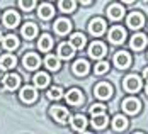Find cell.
<instances>
[{"label": "cell", "mask_w": 148, "mask_h": 134, "mask_svg": "<svg viewBox=\"0 0 148 134\" xmlns=\"http://www.w3.org/2000/svg\"><path fill=\"white\" fill-rule=\"evenodd\" d=\"M123 87L126 92H138V90L141 88V78L138 76V75H130V76H126L124 78V82H123Z\"/></svg>", "instance_id": "obj_1"}, {"label": "cell", "mask_w": 148, "mask_h": 134, "mask_svg": "<svg viewBox=\"0 0 148 134\" xmlns=\"http://www.w3.org/2000/svg\"><path fill=\"white\" fill-rule=\"evenodd\" d=\"M49 114H51V117L60 122V124H66L68 122V110L65 109V107H60V105H53L51 107V110H49Z\"/></svg>", "instance_id": "obj_2"}, {"label": "cell", "mask_w": 148, "mask_h": 134, "mask_svg": "<svg viewBox=\"0 0 148 134\" xmlns=\"http://www.w3.org/2000/svg\"><path fill=\"white\" fill-rule=\"evenodd\" d=\"M94 93H95V97L97 99H102V100H107V99H111V95H112V87L109 85V83H97L95 85V88H94Z\"/></svg>", "instance_id": "obj_3"}, {"label": "cell", "mask_w": 148, "mask_h": 134, "mask_svg": "<svg viewBox=\"0 0 148 134\" xmlns=\"http://www.w3.org/2000/svg\"><path fill=\"white\" fill-rule=\"evenodd\" d=\"M124 37H126L124 27H121V26L111 27V31H109V41H111L112 44H121V43L124 41Z\"/></svg>", "instance_id": "obj_4"}, {"label": "cell", "mask_w": 148, "mask_h": 134, "mask_svg": "<svg viewBox=\"0 0 148 134\" xmlns=\"http://www.w3.org/2000/svg\"><path fill=\"white\" fill-rule=\"evenodd\" d=\"M65 99L70 105H80L84 104V93L78 88H70L66 93H65Z\"/></svg>", "instance_id": "obj_5"}, {"label": "cell", "mask_w": 148, "mask_h": 134, "mask_svg": "<svg viewBox=\"0 0 148 134\" xmlns=\"http://www.w3.org/2000/svg\"><path fill=\"white\" fill-rule=\"evenodd\" d=\"M106 44L104 43H99V41H95V43H92L89 48V54L90 58H94V60H101L104 58V54H106Z\"/></svg>", "instance_id": "obj_6"}, {"label": "cell", "mask_w": 148, "mask_h": 134, "mask_svg": "<svg viewBox=\"0 0 148 134\" xmlns=\"http://www.w3.org/2000/svg\"><path fill=\"white\" fill-rule=\"evenodd\" d=\"M89 31H90V34H94V36H101V34H104V31H106V22H104V19H101V17H94V19L90 20V24H89Z\"/></svg>", "instance_id": "obj_7"}, {"label": "cell", "mask_w": 148, "mask_h": 134, "mask_svg": "<svg viewBox=\"0 0 148 134\" xmlns=\"http://www.w3.org/2000/svg\"><path fill=\"white\" fill-rule=\"evenodd\" d=\"M114 65L118 66L119 70L128 68V66L131 65V56H130V53H126V51H119V53H116V56H114Z\"/></svg>", "instance_id": "obj_8"}, {"label": "cell", "mask_w": 148, "mask_h": 134, "mask_svg": "<svg viewBox=\"0 0 148 134\" xmlns=\"http://www.w3.org/2000/svg\"><path fill=\"white\" fill-rule=\"evenodd\" d=\"M140 109H141V104H140V100H136V99H126V100H123V110L126 112V114H138L140 112Z\"/></svg>", "instance_id": "obj_9"}, {"label": "cell", "mask_w": 148, "mask_h": 134, "mask_svg": "<svg viewBox=\"0 0 148 134\" xmlns=\"http://www.w3.org/2000/svg\"><path fill=\"white\" fill-rule=\"evenodd\" d=\"M126 24H128L131 29H140V27H143V24H145V17H143V14H140V12H133V14L128 15Z\"/></svg>", "instance_id": "obj_10"}, {"label": "cell", "mask_w": 148, "mask_h": 134, "mask_svg": "<svg viewBox=\"0 0 148 134\" xmlns=\"http://www.w3.org/2000/svg\"><path fill=\"white\" fill-rule=\"evenodd\" d=\"M36 99H38V92H36L34 87L26 85V87H22V88H21V100H22V102L31 104V102H34Z\"/></svg>", "instance_id": "obj_11"}, {"label": "cell", "mask_w": 148, "mask_h": 134, "mask_svg": "<svg viewBox=\"0 0 148 134\" xmlns=\"http://www.w3.org/2000/svg\"><path fill=\"white\" fill-rule=\"evenodd\" d=\"M123 15H124V7H123V5H119V3H111V5L107 7V17H109L111 20H119V19H123Z\"/></svg>", "instance_id": "obj_12"}, {"label": "cell", "mask_w": 148, "mask_h": 134, "mask_svg": "<svg viewBox=\"0 0 148 134\" xmlns=\"http://www.w3.org/2000/svg\"><path fill=\"white\" fill-rule=\"evenodd\" d=\"M24 66H26V70H36L39 65H41V60H39V56L36 54V53H27L26 56H24Z\"/></svg>", "instance_id": "obj_13"}, {"label": "cell", "mask_w": 148, "mask_h": 134, "mask_svg": "<svg viewBox=\"0 0 148 134\" xmlns=\"http://www.w3.org/2000/svg\"><path fill=\"white\" fill-rule=\"evenodd\" d=\"M19 83H21V78H19V75L15 73H9L3 76V88L5 90H15L19 87Z\"/></svg>", "instance_id": "obj_14"}, {"label": "cell", "mask_w": 148, "mask_h": 134, "mask_svg": "<svg viewBox=\"0 0 148 134\" xmlns=\"http://www.w3.org/2000/svg\"><path fill=\"white\" fill-rule=\"evenodd\" d=\"M53 29L56 34L60 36H65V34H68L70 29H72V24H70V20H66V19H58L56 22H55V26H53Z\"/></svg>", "instance_id": "obj_15"}, {"label": "cell", "mask_w": 148, "mask_h": 134, "mask_svg": "<svg viewBox=\"0 0 148 134\" xmlns=\"http://www.w3.org/2000/svg\"><path fill=\"white\" fill-rule=\"evenodd\" d=\"M19 20H21V17H19V14H17L15 10H7V12L3 14V24H5L9 29L15 27V26L19 24Z\"/></svg>", "instance_id": "obj_16"}, {"label": "cell", "mask_w": 148, "mask_h": 134, "mask_svg": "<svg viewBox=\"0 0 148 134\" xmlns=\"http://www.w3.org/2000/svg\"><path fill=\"white\" fill-rule=\"evenodd\" d=\"M130 46H131V49H134V51H141L147 46V36L145 34H134L133 37H131Z\"/></svg>", "instance_id": "obj_17"}, {"label": "cell", "mask_w": 148, "mask_h": 134, "mask_svg": "<svg viewBox=\"0 0 148 134\" xmlns=\"http://www.w3.org/2000/svg\"><path fill=\"white\" fill-rule=\"evenodd\" d=\"M53 14H55V7H53L51 3H41L39 9H38V15H39V19H43V20L51 19Z\"/></svg>", "instance_id": "obj_18"}, {"label": "cell", "mask_w": 148, "mask_h": 134, "mask_svg": "<svg viewBox=\"0 0 148 134\" xmlns=\"http://www.w3.org/2000/svg\"><path fill=\"white\" fill-rule=\"evenodd\" d=\"M73 54H75V49L70 46V43H61L58 46V56L60 58L70 60V58H73Z\"/></svg>", "instance_id": "obj_19"}, {"label": "cell", "mask_w": 148, "mask_h": 134, "mask_svg": "<svg viewBox=\"0 0 148 134\" xmlns=\"http://www.w3.org/2000/svg\"><path fill=\"white\" fill-rule=\"evenodd\" d=\"M87 44V39L82 32H75L73 36L70 37V46L73 49H84V46Z\"/></svg>", "instance_id": "obj_20"}, {"label": "cell", "mask_w": 148, "mask_h": 134, "mask_svg": "<svg viewBox=\"0 0 148 134\" xmlns=\"http://www.w3.org/2000/svg\"><path fill=\"white\" fill-rule=\"evenodd\" d=\"M89 70H90V65L87 60H77L73 63V73L75 75H80V76L82 75H87Z\"/></svg>", "instance_id": "obj_21"}, {"label": "cell", "mask_w": 148, "mask_h": 134, "mask_svg": "<svg viewBox=\"0 0 148 134\" xmlns=\"http://www.w3.org/2000/svg\"><path fill=\"white\" fill-rule=\"evenodd\" d=\"M36 34H38V26L34 24V22H27V24H24L22 26V36L31 41V39H34L36 37Z\"/></svg>", "instance_id": "obj_22"}, {"label": "cell", "mask_w": 148, "mask_h": 134, "mask_svg": "<svg viewBox=\"0 0 148 134\" xmlns=\"http://www.w3.org/2000/svg\"><path fill=\"white\" fill-rule=\"evenodd\" d=\"M17 60H15V56L12 54H2L0 56V68L2 70H10V68H14Z\"/></svg>", "instance_id": "obj_23"}, {"label": "cell", "mask_w": 148, "mask_h": 134, "mask_svg": "<svg viewBox=\"0 0 148 134\" xmlns=\"http://www.w3.org/2000/svg\"><path fill=\"white\" fill-rule=\"evenodd\" d=\"M34 85H36L38 88H46V87L49 85V75L43 73V71L36 73L34 75Z\"/></svg>", "instance_id": "obj_24"}, {"label": "cell", "mask_w": 148, "mask_h": 134, "mask_svg": "<svg viewBox=\"0 0 148 134\" xmlns=\"http://www.w3.org/2000/svg\"><path fill=\"white\" fill-rule=\"evenodd\" d=\"M72 127H73L75 131H84L85 127H87V119H85V116H82V114H77L72 117Z\"/></svg>", "instance_id": "obj_25"}, {"label": "cell", "mask_w": 148, "mask_h": 134, "mask_svg": "<svg viewBox=\"0 0 148 134\" xmlns=\"http://www.w3.org/2000/svg\"><path fill=\"white\" fill-rule=\"evenodd\" d=\"M51 46H53V37H51L49 34H43V36L39 37V41H38L39 51H49Z\"/></svg>", "instance_id": "obj_26"}, {"label": "cell", "mask_w": 148, "mask_h": 134, "mask_svg": "<svg viewBox=\"0 0 148 134\" xmlns=\"http://www.w3.org/2000/svg\"><path fill=\"white\" fill-rule=\"evenodd\" d=\"M2 44H3V48H5L7 51H12V49H15V48L19 46V39L15 37L14 34H9V36H5V37H3Z\"/></svg>", "instance_id": "obj_27"}, {"label": "cell", "mask_w": 148, "mask_h": 134, "mask_svg": "<svg viewBox=\"0 0 148 134\" xmlns=\"http://www.w3.org/2000/svg\"><path fill=\"white\" fill-rule=\"evenodd\" d=\"M128 127V119L124 116H116L112 119V129L114 131H124Z\"/></svg>", "instance_id": "obj_28"}, {"label": "cell", "mask_w": 148, "mask_h": 134, "mask_svg": "<svg viewBox=\"0 0 148 134\" xmlns=\"http://www.w3.org/2000/svg\"><path fill=\"white\" fill-rule=\"evenodd\" d=\"M45 65L48 70H51V71H58L60 70V60L56 56H53V54H48L45 58Z\"/></svg>", "instance_id": "obj_29"}, {"label": "cell", "mask_w": 148, "mask_h": 134, "mask_svg": "<svg viewBox=\"0 0 148 134\" xmlns=\"http://www.w3.org/2000/svg\"><path fill=\"white\" fill-rule=\"evenodd\" d=\"M92 126H94L95 129H104V127L107 126V116H106V114L95 116V117L92 119Z\"/></svg>", "instance_id": "obj_30"}, {"label": "cell", "mask_w": 148, "mask_h": 134, "mask_svg": "<svg viewBox=\"0 0 148 134\" xmlns=\"http://www.w3.org/2000/svg\"><path fill=\"white\" fill-rule=\"evenodd\" d=\"M58 7H60V10H61V12H73L75 7H77V3H75V2H66V0H61V2L58 3Z\"/></svg>", "instance_id": "obj_31"}, {"label": "cell", "mask_w": 148, "mask_h": 134, "mask_svg": "<svg viewBox=\"0 0 148 134\" xmlns=\"http://www.w3.org/2000/svg\"><path fill=\"white\" fill-rule=\"evenodd\" d=\"M48 97L51 99V100H58L63 97V88L61 87H51L49 92H48Z\"/></svg>", "instance_id": "obj_32"}, {"label": "cell", "mask_w": 148, "mask_h": 134, "mask_svg": "<svg viewBox=\"0 0 148 134\" xmlns=\"http://www.w3.org/2000/svg\"><path fill=\"white\" fill-rule=\"evenodd\" d=\"M109 70V63L107 61H97V65L94 66V73L95 75H104Z\"/></svg>", "instance_id": "obj_33"}, {"label": "cell", "mask_w": 148, "mask_h": 134, "mask_svg": "<svg viewBox=\"0 0 148 134\" xmlns=\"http://www.w3.org/2000/svg\"><path fill=\"white\" fill-rule=\"evenodd\" d=\"M90 114H92V117H95V116H102L106 114V107L102 104H95L90 107Z\"/></svg>", "instance_id": "obj_34"}, {"label": "cell", "mask_w": 148, "mask_h": 134, "mask_svg": "<svg viewBox=\"0 0 148 134\" xmlns=\"http://www.w3.org/2000/svg\"><path fill=\"white\" fill-rule=\"evenodd\" d=\"M19 7H21L22 10L29 12V10H32V9L36 7V2H32V0H31V2H24V0H22V2H19Z\"/></svg>", "instance_id": "obj_35"}, {"label": "cell", "mask_w": 148, "mask_h": 134, "mask_svg": "<svg viewBox=\"0 0 148 134\" xmlns=\"http://www.w3.org/2000/svg\"><path fill=\"white\" fill-rule=\"evenodd\" d=\"M143 78H147L148 80V68H145V71H143Z\"/></svg>", "instance_id": "obj_36"}, {"label": "cell", "mask_w": 148, "mask_h": 134, "mask_svg": "<svg viewBox=\"0 0 148 134\" xmlns=\"http://www.w3.org/2000/svg\"><path fill=\"white\" fill-rule=\"evenodd\" d=\"M2 80H3V73H0V82H2Z\"/></svg>", "instance_id": "obj_37"}, {"label": "cell", "mask_w": 148, "mask_h": 134, "mask_svg": "<svg viewBox=\"0 0 148 134\" xmlns=\"http://www.w3.org/2000/svg\"><path fill=\"white\" fill-rule=\"evenodd\" d=\"M147 95H148V85H147Z\"/></svg>", "instance_id": "obj_38"}, {"label": "cell", "mask_w": 148, "mask_h": 134, "mask_svg": "<svg viewBox=\"0 0 148 134\" xmlns=\"http://www.w3.org/2000/svg\"><path fill=\"white\" fill-rule=\"evenodd\" d=\"M134 134H143V133H134Z\"/></svg>", "instance_id": "obj_39"}, {"label": "cell", "mask_w": 148, "mask_h": 134, "mask_svg": "<svg viewBox=\"0 0 148 134\" xmlns=\"http://www.w3.org/2000/svg\"><path fill=\"white\" fill-rule=\"evenodd\" d=\"M82 134H90V133H82Z\"/></svg>", "instance_id": "obj_40"}, {"label": "cell", "mask_w": 148, "mask_h": 134, "mask_svg": "<svg viewBox=\"0 0 148 134\" xmlns=\"http://www.w3.org/2000/svg\"><path fill=\"white\" fill-rule=\"evenodd\" d=\"M0 39H2V34H0Z\"/></svg>", "instance_id": "obj_41"}]
</instances>
